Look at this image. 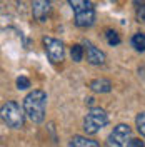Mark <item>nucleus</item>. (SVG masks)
Returning <instances> with one entry per match:
<instances>
[{
  "label": "nucleus",
  "instance_id": "2",
  "mask_svg": "<svg viewBox=\"0 0 145 147\" xmlns=\"http://www.w3.org/2000/svg\"><path fill=\"white\" fill-rule=\"evenodd\" d=\"M75 15V25L80 28H87L95 22V9L90 0H68Z\"/></svg>",
  "mask_w": 145,
  "mask_h": 147
},
{
  "label": "nucleus",
  "instance_id": "10",
  "mask_svg": "<svg viewBox=\"0 0 145 147\" xmlns=\"http://www.w3.org/2000/svg\"><path fill=\"white\" fill-rule=\"evenodd\" d=\"M93 92H99V94H105V92H110L112 90V82L107 80V79H95L89 84Z\"/></svg>",
  "mask_w": 145,
  "mask_h": 147
},
{
  "label": "nucleus",
  "instance_id": "1",
  "mask_svg": "<svg viewBox=\"0 0 145 147\" xmlns=\"http://www.w3.org/2000/svg\"><path fill=\"white\" fill-rule=\"evenodd\" d=\"M45 107H47V94L44 90H32L23 99L25 115L34 124H40L45 119Z\"/></svg>",
  "mask_w": 145,
  "mask_h": 147
},
{
  "label": "nucleus",
  "instance_id": "18",
  "mask_svg": "<svg viewBox=\"0 0 145 147\" xmlns=\"http://www.w3.org/2000/svg\"><path fill=\"white\" fill-rule=\"evenodd\" d=\"M134 3H135L137 7H140V5H144V0H134Z\"/></svg>",
  "mask_w": 145,
  "mask_h": 147
},
{
  "label": "nucleus",
  "instance_id": "4",
  "mask_svg": "<svg viewBox=\"0 0 145 147\" xmlns=\"http://www.w3.org/2000/svg\"><path fill=\"white\" fill-rule=\"evenodd\" d=\"M107 122H109V117H107L105 110L100 109V107H92L83 119V130H85V134L93 136L100 129L105 127Z\"/></svg>",
  "mask_w": 145,
  "mask_h": 147
},
{
  "label": "nucleus",
  "instance_id": "17",
  "mask_svg": "<svg viewBox=\"0 0 145 147\" xmlns=\"http://www.w3.org/2000/svg\"><path fill=\"white\" fill-rule=\"evenodd\" d=\"M127 147H145V144H144V140H140V139H130Z\"/></svg>",
  "mask_w": 145,
  "mask_h": 147
},
{
  "label": "nucleus",
  "instance_id": "11",
  "mask_svg": "<svg viewBox=\"0 0 145 147\" xmlns=\"http://www.w3.org/2000/svg\"><path fill=\"white\" fill-rule=\"evenodd\" d=\"M132 47L135 50H138V52H144L145 50V34L137 32L135 35L132 37Z\"/></svg>",
  "mask_w": 145,
  "mask_h": 147
},
{
  "label": "nucleus",
  "instance_id": "3",
  "mask_svg": "<svg viewBox=\"0 0 145 147\" xmlns=\"http://www.w3.org/2000/svg\"><path fill=\"white\" fill-rule=\"evenodd\" d=\"M2 120L7 127L12 129H20L23 127L25 122V110L20 109L17 102L9 100L2 105Z\"/></svg>",
  "mask_w": 145,
  "mask_h": 147
},
{
  "label": "nucleus",
  "instance_id": "13",
  "mask_svg": "<svg viewBox=\"0 0 145 147\" xmlns=\"http://www.w3.org/2000/svg\"><path fill=\"white\" fill-rule=\"evenodd\" d=\"M135 124H137V130L145 137V112H140L135 117Z\"/></svg>",
  "mask_w": 145,
  "mask_h": 147
},
{
  "label": "nucleus",
  "instance_id": "5",
  "mask_svg": "<svg viewBox=\"0 0 145 147\" xmlns=\"http://www.w3.org/2000/svg\"><path fill=\"white\" fill-rule=\"evenodd\" d=\"M130 134H132V129L127 124H118L113 127V130L107 137L105 147H127V140H130Z\"/></svg>",
  "mask_w": 145,
  "mask_h": 147
},
{
  "label": "nucleus",
  "instance_id": "8",
  "mask_svg": "<svg viewBox=\"0 0 145 147\" xmlns=\"http://www.w3.org/2000/svg\"><path fill=\"white\" fill-rule=\"evenodd\" d=\"M85 47H87V60H89V64H92V65L105 64V54L102 50H99L95 45H92L90 42H87Z\"/></svg>",
  "mask_w": 145,
  "mask_h": 147
},
{
  "label": "nucleus",
  "instance_id": "7",
  "mask_svg": "<svg viewBox=\"0 0 145 147\" xmlns=\"http://www.w3.org/2000/svg\"><path fill=\"white\" fill-rule=\"evenodd\" d=\"M52 12L50 0H32V13L37 22H45Z\"/></svg>",
  "mask_w": 145,
  "mask_h": 147
},
{
  "label": "nucleus",
  "instance_id": "15",
  "mask_svg": "<svg viewBox=\"0 0 145 147\" xmlns=\"http://www.w3.org/2000/svg\"><path fill=\"white\" fill-rule=\"evenodd\" d=\"M30 87V80H28L27 77H23V75H20L17 79V89L18 90H25Z\"/></svg>",
  "mask_w": 145,
  "mask_h": 147
},
{
  "label": "nucleus",
  "instance_id": "16",
  "mask_svg": "<svg viewBox=\"0 0 145 147\" xmlns=\"http://www.w3.org/2000/svg\"><path fill=\"white\" fill-rule=\"evenodd\" d=\"M137 20L145 24V3H144V5H140V7L137 9Z\"/></svg>",
  "mask_w": 145,
  "mask_h": 147
},
{
  "label": "nucleus",
  "instance_id": "6",
  "mask_svg": "<svg viewBox=\"0 0 145 147\" xmlns=\"http://www.w3.org/2000/svg\"><path fill=\"white\" fill-rule=\"evenodd\" d=\"M44 45H45V52L50 62H62L64 60V44L60 40H57L54 37H44Z\"/></svg>",
  "mask_w": 145,
  "mask_h": 147
},
{
  "label": "nucleus",
  "instance_id": "9",
  "mask_svg": "<svg viewBox=\"0 0 145 147\" xmlns=\"http://www.w3.org/2000/svg\"><path fill=\"white\" fill-rule=\"evenodd\" d=\"M68 147H100L97 140L87 139L83 136H73L68 142Z\"/></svg>",
  "mask_w": 145,
  "mask_h": 147
},
{
  "label": "nucleus",
  "instance_id": "12",
  "mask_svg": "<svg viewBox=\"0 0 145 147\" xmlns=\"http://www.w3.org/2000/svg\"><path fill=\"white\" fill-rule=\"evenodd\" d=\"M70 54H72L73 62H82V59H83V47L79 45V44H75V45L70 49Z\"/></svg>",
  "mask_w": 145,
  "mask_h": 147
},
{
  "label": "nucleus",
  "instance_id": "14",
  "mask_svg": "<svg viewBox=\"0 0 145 147\" xmlns=\"http://www.w3.org/2000/svg\"><path fill=\"white\" fill-rule=\"evenodd\" d=\"M105 37H107L109 45H118V44H120V37H118V34L115 30H107Z\"/></svg>",
  "mask_w": 145,
  "mask_h": 147
}]
</instances>
